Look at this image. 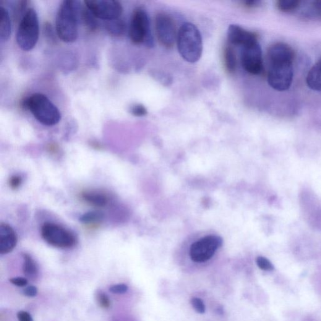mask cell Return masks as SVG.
<instances>
[{"mask_svg": "<svg viewBox=\"0 0 321 321\" xmlns=\"http://www.w3.org/2000/svg\"><path fill=\"white\" fill-rule=\"evenodd\" d=\"M80 9L79 2L73 0L64 1L59 7L56 18V32L64 42L72 43L77 40Z\"/></svg>", "mask_w": 321, "mask_h": 321, "instance_id": "6da1fadb", "label": "cell"}, {"mask_svg": "<svg viewBox=\"0 0 321 321\" xmlns=\"http://www.w3.org/2000/svg\"><path fill=\"white\" fill-rule=\"evenodd\" d=\"M177 46L180 56L190 63L199 61L203 52V41L199 30L191 23H185L177 35Z\"/></svg>", "mask_w": 321, "mask_h": 321, "instance_id": "7a4b0ae2", "label": "cell"}, {"mask_svg": "<svg viewBox=\"0 0 321 321\" xmlns=\"http://www.w3.org/2000/svg\"><path fill=\"white\" fill-rule=\"evenodd\" d=\"M22 106L45 126H55L61 120V114L59 109L42 94H33L28 97L23 101Z\"/></svg>", "mask_w": 321, "mask_h": 321, "instance_id": "3957f363", "label": "cell"}, {"mask_svg": "<svg viewBox=\"0 0 321 321\" xmlns=\"http://www.w3.org/2000/svg\"><path fill=\"white\" fill-rule=\"evenodd\" d=\"M39 22L35 10L29 9L23 15L18 26L17 42L21 49L30 51L35 48L39 37Z\"/></svg>", "mask_w": 321, "mask_h": 321, "instance_id": "277c9868", "label": "cell"}, {"mask_svg": "<svg viewBox=\"0 0 321 321\" xmlns=\"http://www.w3.org/2000/svg\"><path fill=\"white\" fill-rule=\"evenodd\" d=\"M41 236L48 244L59 249H70L77 243L74 233L54 223H44L41 228Z\"/></svg>", "mask_w": 321, "mask_h": 321, "instance_id": "5b68a950", "label": "cell"}, {"mask_svg": "<svg viewBox=\"0 0 321 321\" xmlns=\"http://www.w3.org/2000/svg\"><path fill=\"white\" fill-rule=\"evenodd\" d=\"M129 37L134 44L153 45L150 19L147 12L143 8H137L133 12L130 23Z\"/></svg>", "mask_w": 321, "mask_h": 321, "instance_id": "8992f818", "label": "cell"}, {"mask_svg": "<svg viewBox=\"0 0 321 321\" xmlns=\"http://www.w3.org/2000/svg\"><path fill=\"white\" fill-rule=\"evenodd\" d=\"M294 77L293 62H269L268 82L270 87L278 91L288 90Z\"/></svg>", "mask_w": 321, "mask_h": 321, "instance_id": "52a82bcc", "label": "cell"}, {"mask_svg": "<svg viewBox=\"0 0 321 321\" xmlns=\"http://www.w3.org/2000/svg\"><path fill=\"white\" fill-rule=\"evenodd\" d=\"M223 244L221 237L208 236L193 243L190 247V255L193 262H207L215 254L216 250Z\"/></svg>", "mask_w": 321, "mask_h": 321, "instance_id": "ba28073f", "label": "cell"}, {"mask_svg": "<svg viewBox=\"0 0 321 321\" xmlns=\"http://www.w3.org/2000/svg\"><path fill=\"white\" fill-rule=\"evenodd\" d=\"M85 7L99 19L110 21L121 16L123 8L119 2L114 0H88Z\"/></svg>", "mask_w": 321, "mask_h": 321, "instance_id": "9c48e42d", "label": "cell"}, {"mask_svg": "<svg viewBox=\"0 0 321 321\" xmlns=\"http://www.w3.org/2000/svg\"><path fill=\"white\" fill-rule=\"evenodd\" d=\"M156 35L162 45L171 48L177 40L176 26L173 19L165 14H159L155 19Z\"/></svg>", "mask_w": 321, "mask_h": 321, "instance_id": "30bf717a", "label": "cell"}, {"mask_svg": "<svg viewBox=\"0 0 321 321\" xmlns=\"http://www.w3.org/2000/svg\"><path fill=\"white\" fill-rule=\"evenodd\" d=\"M241 63L243 68L250 74L259 75L262 73V52L258 41L242 48Z\"/></svg>", "mask_w": 321, "mask_h": 321, "instance_id": "8fae6325", "label": "cell"}, {"mask_svg": "<svg viewBox=\"0 0 321 321\" xmlns=\"http://www.w3.org/2000/svg\"><path fill=\"white\" fill-rule=\"evenodd\" d=\"M227 38L232 45L242 46V48L257 42L256 33L245 30L237 25H231L227 32Z\"/></svg>", "mask_w": 321, "mask_h": 321, "instance_id": "7c38bea8", "label": "cell"}, {"mask_svg": "<svg viewBox=\"0 0 321 321\" xmlns=\"http://www.w3.org/2000/svg\"><path fill=\"white\" fill-rule=\"evenodd\" d=\"M17 242V235L14 228L8 224H0V254L11 252L16 247Z\"/></svg>", "mask_w": 321, "mask_h": 321, "instance_id": "4fadbf2b", "label": "cell"}, {"mask_svg": "<svg viewBox=\"0 0 321 321\" xmlns=\"http://www.w3.org/2000/svg\"><path fill=\"white\" fill-rule=\"evenodd\" d=\"M294 52L291 47L284 43H276L270 47L268 51V59L269 62H293Z\"/></svg>", "mask_w": 321, "mask_h": 321, "instance_id": "5bb4252c", "label": "cell"}, {"mask_svg": "<svg viewBox=\"0 0 321 321\" xmlns=\"http://www.w3.org/2000/svg\"><path fill=\"white\" fill-rule=\"evenodd\" d=\"M81 198L83 202L93 207L104 208L110 203V197L106 193L95 191V190H88L81 193Z\"/></svg>", "mask_w": 321, "mask_h": 321, "instance_id": "9a60e30c", "label": "cell"}, {"mask_svg": "<svg viewBox=\"0 0 321 321\" xmlns=\"http://www.w3.org/2000/svg\"><path fill=\"white\" fill-rule=\"evenodd\" d=\"M306 83L310 89L321 91V59L308 73Z\"/></svg>", "mask_w": 321, "mask_h": 321, "instance_id": "2e32d148", "label": "cell"}, {"mask_svg": "<svg viewBox=\"0 0 321 321\" xmlns=\"http://www.w3.org/2000/svg\"><path fill=\"white\" fill-rule=\"evenodd\" d=\"M12 23L9 11L4 7L0 9V38L4 41L9 40L11 35Z\"/></svg>", "mask_w": 321, "mask_h": 321, "instance_id": "e0dca14e", "label": "cell"}, {"mask_svg": "<svg viewBox=\"0 0 321 321\" xmlns=\"http://www.w3.org/2000/svg\"><path fill=\"white\" fill-rule=\"evenodd\" d=\"M23 272L26 276L30 278H35L38 273V267L35 260L30 255L23 254Z\"/></svg>", "mask_w": 321, "mask_h": 321, "instance_id": "ac0fdd59", "label": "cell"}, {"mask_svg": "<svg viewBox=\"0 0 321 321\" xmlns=\"http://www.w3.org/2000/svg\"><path fill=\"white\" fill-rule=\"evenodd\" d=\"M104 220L103 213L99 211H88L80 216L79 220L81 223L87 225H96L101 223Z\"/></svg>", "mask_w": 321, "mask_h": 321, "instance_id": "d6986e66", "label": "cell"}, {"mask_svg": "<svg viewBox=\"0 0 321 321\" xmlns=\"http://www.w3.org/2000/svg\"><path fill=\"white\" fill-rule=\"evenodd\" d=\"M224 64L227 71L233 74L237 68V57L234 50L231 46L226 47L223 52Z\"/></svg>", "mask_w": 321, "mask_h": 321, "instance_id": "ffe728a7", "label": "cell"}, {"mask_svg": "<svg viewBox=\"0 0 321 321\" xmlns=\"http://www.w3.org/2000/svg\"><path fill=\"white\" fill-rule=\"evenodd\" d=\"M106 28L108 32L114 36H121L123 35L126 30V23L124 21L120 18L108 21L106 23Z\"/></svg>", "mask_w": 321, "mask_h": 321, "instance_id": "44dd1931", "label": "cell"}, {"mask_svg": "<svg viewBox=\"0 0 321 321\" xmlns=\"http://www.w3.org/2000/svg\"><path fill=\"white\" fill-rule=\"evenodd\" d=\"M82 18L83 23L88 29L91 31H95L98 28V22L90 10L85 7V9H82Z\"/></svg>", "mask_w": 321, "mask_h": 321, "instance_id": "7402d4cb", "label": "cell"}, {"mask_svg": "<svg viewBox=\"0 0 321 321\" xmlns=\"http://www.w3.org/2000/svg\"><path fill=\"white\" fill-rule=\"evenodd\" d=\"M301 2L299 0H279L277 2V7L283 12H292L297 9Z\"/></svg>", "mask_w": 321, "mask_h": 321, "instance_id": "603a6c76", "label": "cell"}, {"mask_svg": "<svg viewBox=\"0 0 321 321\" xmlns=\"http://www.w3.org/2000/svg\"><path fill=\"white\" fill-rule=\"evenodd\" d=\"M97 302L101 308L104 309H108L111 307V301L107 294L102 291L97 292L96 293Z\"/></svg>", "mask_w": 321, "mask_h": 321, "instance_id": "cb8c5ba5", "label": "cell"}, {"mask_svg": "<svg viewBox=\"0 0 321 321\" xmlns=\"http://www.w3.org/2000/svg\"><path fill=\"white\" fill-rule=\"evenodd\" d=\"M258 267L261 270L265 271H271L274 269V267L272 263L269 260L263 257H258L256 259Z\"/></svg>", "mask_w": 321, "mask_h": 321, "instance_id": "d4e9b609", "label": "cell"}, {"mask_svg": "<svg viewBox=\"0 0 321 321\" xmlns=\"http://www.w3.org/2000/svg\"><path fill=\"white\" fill-rule=\"evenodd\" d=\"M130 112L133 116L136 117L145 116L148 114L147 109L145 106L140 104H134L130 107Z\"/></svg>", "mask_w": 321, "mask_h": 321, "instance_id": "484cf974", "label": "cell"}, {"mask_svg": "<svg viewBox=\"0 0 321 321\" xmlns=\"http://www.w3.org/2000/svg\"><path fill=\"white\" fill-rule=\"evenodd\" d=\"M192 304L196 311L200 314H203L205 312V306L202 299L194 297L192 300Z\"/></svg>", "mask_w": 321, "mask_h": 321, "instance_id": "4316f807", "label": "cell"}, {"mask_svg": "<svg viewBox=\"0 0 321 321\" xmlns=\"http://www.w3.org/2000/svg\"><path fill=\"white\" fill-rule=\"evenodd\" d=\"M27 1H21L18 2L16 5L15 6L14 9V17L15 19L18 20L20 18V15H22L24 12V10L27 7Z\"/></svg>", "mask_w": 321, "mask_h": 321, "instance_id": "83f0119b", "label": "cell"}, {"mask_svg": "<svg viewBox=\"0 0 321 321\" xmlns=\"http://www.w3.org/2000/svg\"><path fill=\"white\" fill-rule=\"evenodd\" d=\"M128 291V287H127L126 284H117V285H114L111 286L110 288H109V291L111 292V293L116 294H124Z\"/></svg>", "mask_w": 321, "mask_h": 321, "instance_id": "f1b7e54d", "label": "cell"}, {"mask_svg": "<svg viewBox=\"0 0 321 321\" xmlns=\"http://www.w3.org/2000/svg\"><path fill=\"white\" fill-rule=\"evenodd\" d=\"M22 177L19 175H14L11 176L9 179L10 187L12 190H17L22 184Z\"/></svg>", "mask_w": 321, "mask_h": 321, "instance_id": "f546056e", "label": "cell"}, {"mask_svg": "<svg viewBox=\"0 0 321 321\" xmlns=\"http://www.w3.org/2000/svg\"><path fill=\"white\" fill-rule=\"evenodd\" d=\"M44 32H45L46 37L49 41H51V42L55 41V35L51 24L49 23H45L44 25Z\"/></svg>", "mask_w": 321, "mask_h": 321, "instance_id": "4dcf8cb0", "label": "cell"}, {"mask_svg": "<svg viewBox=\"0 0 321 321\" xmlns=\"http://www.w3.org/2000/svg\"><path fill=\"white\" fill-rule=\"evenodd\" d=\"M10 282L18 287H25L28 284L27 279L23 278H12L10 279Z\"/></svg>", "mask_w": 321, "mask_h": 321, "instance_id": "1f68e13d", "label": "cell"}, {"mask_svg": "<svg viewBox=\"0 0 321 321\" xmlns=\"http://www.w3.org/2000/svg\"><path fill=\"white\" fill-rule=\"evenodd\" d=\"M23 292L25 296L33 297L37 295L38 289L35 286H28L27 288H26L24 290H23Z\"/></svg>", "mask_w": 321, "mask_h": 321, "instance_id": "d6a6232c", "label": "cell"}, {"mask_svg": "<svg viewBox=\"0 0 321 321\" xmlns=\"http://www.w3.org/2000/svg\"><path fill=\"white\" fill-rule=\"evenodd\" d=\"M18 319L19 321H33L32 315L26 311H19L17 313Z\"/></svg>", "mask_w": 321, "mask_h": 321, "instance_id": "836d02e7", "label": "cell"}, {"mask_svg": "<svg viewBox=\"0 0 321 321\" xmlns=\"http://www.w3.org/2000/svg\"><path fill=\"white\" fill-rule=\"evenodd\" d=\"M260 4V1H256V0H251V1H245L243 2L244 7L247 8V9H253V8L257 7Z\"/></svg>", "mask_w": 321, "mask_h": 321, "instance_id": "e575fe53", "label": "cell"}]
</instances>
